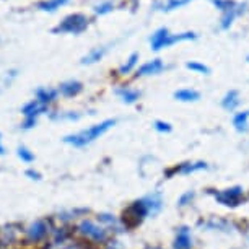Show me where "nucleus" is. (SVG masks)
Segmentation results:
<instances>
[{
  "mask_svg": "<svg viewBox=\"0 0 249 249\" xmlns=\"http://www.w3.org/2000/svg\"><path fill=\"white\" fill-rule=\"evenodd\" d=\"M114 124H116V121L107 119L105 122H101V124H96V125H93V127L82 130V132H78L75 135H69V137L64 139V142L73 145V147H85L87 143H91L93 140L100 139L101 135L107 132Z\"/></svg>",
  "mask_w": 249,
  "mask_h": 249,
  "instance_id": "1",
  "label": "nucleus"
},
{
  "mask_svg": "<svg viewBox=\"0 0 249 249\" xmlns=\"http://www.w3.org/2000/svg\"><path fill=\"white\" fill-rule=\"evenodd\" d=\"M88 28V20L82 13H73V15L65 17L57 26L54 28L53 33L59 35V33H70V35H80Z\"/></svg>",
  "mask_w": 249,
  "mask_h": 249,
  "instance_id": "2",
  "label": "nucleus"
},
{
  "mask_svg": "<svg viewBox=\"0 0 249 249\" xmlns=\"http://www.w3.org/2000/svg\"><path fill=\"white\" fill-rule=\"evenodd\" d=\"M145 215H147V205H145L143 202H135L127 210H124V213H122V222H124L125 227L134 228L142 222V218Z\"/></svg>",
  "mask_w": 249,
  "mask_h": 249,
  "instance_id": "3",
  "label": "nucleus"
},
{
  "mask_svg": "<svg viewBox=\"0 0 249 249\" xmlns=\"http://www.w3.org/2000/svg\"><path fill=\"white\" fill-rule=\"evenodd\" d=\"M46 111V105H43V103H39V101H31V103H28L26 106H23V109L21 112L25 114L26 117V121L23 122V129H31L33 125L36 124V117L39 116V114H43V112Z\"/></svg>",
  "mask_w": 249,
  "mask_h": 249,
  "instance_id": "4",
  "label": "nucleus"
},
{
  "mask_svg": "<svg viewBox=\"0 0 249 249\" xmlns=\"http://www.w3.org/2000/svg\"><path fill=\"white\" fill-rule=\"evenodd\" d=\"M80 231L85 234V236L95 239V241H103L106 236L105 230H101L98 225L91 223V222H83L82 225H80Z\"/></svg>",
  "mask_w": 249,
  "mask_h": 249,
  "instance_id": "5",
  "label": "nucleus"
},
{
  "mask_svg": "<svg viewBox=\"0 0 249 249\" xmlns=\"http://www.w3.org/2000/svg\"><path fill=\"white\" fill-rule=\"evenodd\" d=\"M46 233H48V227H46V223L41 222V220H37V222H35L28 228V238H30L31 241H39V239H43L46 236Z\"/></svg>",
  "mask_w": 249,
  "mask_h": 249,
  "instance_id": "6",
  "label": "nucleus"
},
{
  "mask_svg": "<svg viewBox=\"0 0 249 249\" xmlns=\"http://www.w3.org/2000/svg\"><path fill=\"white\" fill-rule=\"evenodd\" d=\"M168 36H170V31H168L166 28H160L158 31H155V35L150 37V44H152V49L153 51H160L161 48H164Z\"/></svg>",
  "mask_w": 249,
  "mask_h": 249,
  "instance_id": "7",
  "label": "nucleus"
},
{
  "mask_svg": "<svg viewBox=\"0 0 249 249\" xmlns=\"http://www.w3.org/2000/svg\"><path fill=\"white\" fill-rule=\"evenodd\" d=\"M241 192L243 191L239 189V187H234V189H228L222 192V194H218L217 199L225 205H230V202H231V205H234L239 200V197H241Z\"/></svg>",
  "mask_w": 249,
  "mask_h": 249,
  "instance_id": "8",
  "label": "nucleus"
},
{
  "mask_svg": "<svg viewBox=\"0 0 249 249\" xmlns=\"http://www.w3.org/2000/svg\"><path fill=\"white\" fill-rule=\"evenodd\" d=\"M163 69H164V65H163L161 60L155 59V60H152V62L142 65V67L139 69V75H153V73L161 72Z\"/></svg>",
  "mask_w": 249,
  "mask_h": 249,
  "instance_id": "9",
  "label": "nucleus"
},
{
  "mask_svg": "<svg viewBox=\"0 0 249 249\" xmlns=\"http://www.w3.org/2000/svg\"><path fill=\"white\" fill-rule=\"evenodd\" d=\"M82 91V83L75 82V80H70V82H65L60 85V93L65 96H75Z\"/></svg>",
  "mask_w": 249,
  "mask_h": 249,
  "instance_id": "10",
  "label": "nucleus"
},
{
  "mask_svg": "<svg viewBox=\"0 0 249 249\" xmlns=\"http://www.w3.org/2000/svg\"><path fill=\"white\" fill-rule=\"evenodd\" d=\"M176 249H189L191 248V234L187 228H181L179 233L176 236V243H175Z\"/></svg>",
  "mask_w": 249,
  "mask_h": 249,
  "instance_id": "11",
  "label": "nucleus"
},
{
  "mask_svg": "<svg viewBox=\"0 0 249 249\" xmlns=\"http://www.w3.org/2000/svg\"><path fill=\"white\" fill-rule=\"evenodd\" d=\"M55 96H57V91L51 90V88H37V90H36L37 101L43 103V105H48V103L54 101Z\"/></svg>",
  "mask_w": 249,
  "mask_h": 249,
  "instance_id": "12",
  "label": "nucleus"
},
{
  "mask_svg": "<svg viewBox=\"0 0 249 249\" xmlns=\"http://www.w3.org/2000/svg\"><path fill=\"white\" fill-rule=\"evenodd\" d=\"M69 0H46V2H41L39 7L41 10H44V12H54V10H57V8H60L62 5H65Z\"/></svg>",
  "mask_w": 249,
  "mask_h": 249,
  "instance_id": "13",
  "label": "nucleus"
},
{
  "mask_svg": "<svg viewBox=\"0 0 249 249\" xmlns=\"http://www.w3.org/2000/svg\"><path fill=\"white\" fill-rule=\"evenodd\" d=\"M199 93L194 90H179L175 93V98L179 101H197L199 100Z\"/></svg>",
  "mask_w": 249,
  "mask_h": 249,
  "instance_id": "14",
  "label": "nucleus"
},
{
  "mask_svg": "<svg viewBox=\"0 0 249 249\" xmlns=\"http://www.w3.org/2000/svg\"><path fill=\"white\" fill-rule=\"evenodd\" d=\"M239 7H241V5H234L233 8H230V10L225 12V15L222 18V28H223V30H227V28L233 23L234 17H236L238 13H239V10H238Z\"/></svg>",
  "mask_w": 249,
  "mask_h": 249,
  "instance_id": "15",
  "label": "nucleus"
},
{
  "mask_svg": "<svg viewBox=\"0 0 249 249\" xmlns=\"http://www.w3.org/2000/svg\"><path fill=\"white\" fill-rule=\"evenodd\" d=\"M238 91H230L227 96H225L223 100V106L227 107V109H234V107L238 106Z\"/></svg>",
  "mask_w": 249,
  "mask_h": 249,
  "instance_id": "16",
  "label": "nucleus"
},
{
  "mask_svg": "<svg viewBox=\"0 0 249 249\" xmlns=\"http://www.w3.org/2000/svg\"><path fill=\"white\" fill-rule=\"evenodd\" d=\"M117 95H119L122 100L125 103H134L135 100H139V91H134V90H117Z\"/></svg>",
  "mask_w": 249,
  "mask_h": 249,
  "instance_id": "17",
  "label": "nucleus"
},
{
  "mask_svg": "<svg viewBox=\"0 0 249 249\" xmlns=\"http://www.w3.org/2000/svg\"><path fill=\"white\" fill-rule=\"evenodd\" d=\"M103 54H105V49H95V51H91V53L88 54L87 57H83L82 64H93V62H96V60H100L103 57Z\"/></svg>",
  "mask_w": 249,
  "mask_h": 249,
  "instance_id": "18",
  "label": "nucleus"
},
{
  "mask_svg": "<svg viewBox=\"0 0 249 249\" xmlns=\"http://www.w3.org/2000/svg\"><path fill=\"white\" fill-rule=\"evenodd\" d=\"M248 117H249V112H241L234 117V125H236L238 130H244L248 125Z\"/></svg>",
  "mask_w": 249,
  "mask_h": 249,
  "instance_id": "19",
  "label": "nucleus"
},
{
  "mask_svg": "<svg viewBox=\"0 0 249 249\" xmlns=\"http://www.w3.org/2000/svg\"><path fill=\"white\" fill-rule=\"evenodd\" d=\"M137 59H139V54H137V53H134V54L129 57L127 64H124V65H122V67L119 69V73H127V72H130L134 65L137 64Z\"/></svg>",
  "mask_w": 249,
  "mask_h": 249,
  "instance_id": "20",
  "label": "nucleus"
},
{
  "mask_svg": "<svg viewBox=\"0 0 249 249\" xmlns=\"http://www.w3.org/2000/svg\"><path fill=\"white\" fill-rule=\"evenodd\" d=\"M212 2L217 5V8H220V10H223V12H227V10H230V8H233L234 5H236L233 0H212Z\"/></svg>",
  "mask_w": 249,
  "mask_h": 249,
  "instance_id": "21",
  "label": "nucleus"
},
{
  "mask_svg": "<svg viewBox=\"0 0 249 249\" xmlns=\"http://www.w3.org/2000/svg\"><path fill=\"white\" fill-rule=\"evenodd\" d=\"M192 2V0H170V2L166 3V7H164V10L170 12V10H175V8H179L182 5H186V3Z\"/></svg>",
  "mask_w": 249,
  "mask_h": 249,
  "instance_id": "22",
  "label": "nucleus"
},
{
  "mask_svg": "<svg viewBox=\"0 0 249 249\" xmlns=\"http://www.w3.org/2000/svg\"><path fill=\"white\" fill-rule=\"evenodd\" d=\"M18 157H20L23 161H26V163H30V161H33V160H35V155H33L30 150L25 148V147L18 148Z\"/></svg>",
  "mask_w": 249,
  "mask_h": 249,
  "instance_id": "23",
  "label": "nucleus"
},
{
  "mask_svg": "<svg viewBox=\"0 0 249 249\" xmlns=\"http://www.w3.org/2000/svg\"><path fill=\"white\" fill-rule=\"evenodd\" d=\"M186 67L191 69V70H196V72H200V73H209L210 72L209 67H205L204 64H199V62H187Z\"/></svg>",
  "mask_w": 249,
  "mask_h": 249,
  "instance_id": "24",
  "label": "nucleus"
},
{
  "mask_svg": "<svg viewBox=\"0 0 249 249\" xmlns=\"http://www.w3.org/2000/svg\"><path fill=\"white\" fill-rule=\"evenodd\" d=\"M111 10H112V3L106 2V3H103V5H98L95 8V13L96 15H105V13H109Z\"/></svg>",
  "mask_w": 249,
  "mask_h": 249,
  "instance_id": "25",
  "label": "nucleus"
},
{
  "mask_svg": "<svg viewBox=\"0 0 249 249\" xmlns=\"http://www.w3.org/2000/svg\"><path fill=\"white\" fill-rule=\"evenodd\" d=\"M157 129L158 130H164V132H170L171 127H170V124H166V122H157Z\"/></svg>",
  "mask_w": 249,
  "mask_h": 249,
  "instance_id": "26",
  "label": "nucleus"
},
{
  "mask_svg": "<svg viewBox=\"0 0 249 249\" xmlns=\"http://www.w3.org/2000/svg\"><path fill=\"white\" fill-rule=\"evenodd\" d=\"M26 176H31V179H39V173H35V171H31V170H28L26 171Z\"/></svg>",
  "mask_w": 249,
  "mask_h": 249,
  "instance_id": "27",
  "label": "nucleus"
},
{
  "mask_svg": "<svg viewBox=\"0 0 249 249\" xmlns=\"http://www.w3.org/2000/svg\"><path fill=\"white\" fill-rule=\"evenodd\" d=\"M5 153V148H3V145H2V137H0V155H3Z\"/></svg>",
  "mask_w": 249,
  "mask_h": 249,
  "instance_id": "28",
  "label": "nucleus"
}]
</instances>
